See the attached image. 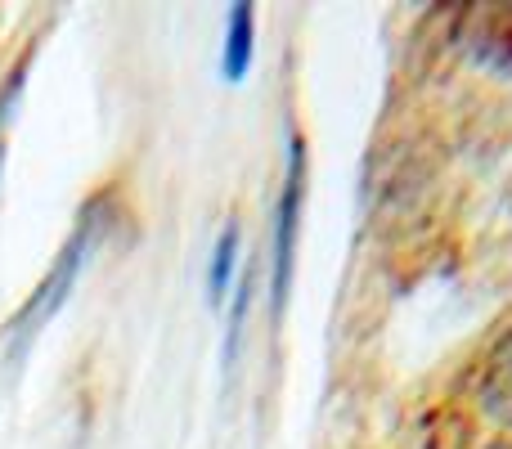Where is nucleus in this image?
<instances>
[{
	"mask_svg": "<svg viewBox=\"0 0 512 449\" xmlns=\"http://www.w3.org/2000/svg\"><path fill=\"white\" fill-rule=\"evenodd\" d=\"M99 238H104V203H95V207H86V212H81V221H77V229H72L68 243H63V252L54 256L50 270L41 274V283L32 288V297L18 306L14 324H9V333H5L9 337V351H23V346L32 342V337L63 310V301H68L72 288H77L81 270H86L90 256H95Z\"/></svg>",
	"mask_w": 512,
	"mask_h": 449,
	"instance_id": "nucleus-1",
	"label": "nucleus"
},
{
	"mask_svg": "<svg viewBox=\"0 0 512 449\" xmlns=\"http://www.w3.org/2000/svg\"><path fill=\"white\" fill-rule=\"evenodd\" d=\"M301 212H306V140L288 135V171H283L279 207H274V252H270V297L279 315L292 297V274H297Z\"/></svg>",
	"mask_w": 512,
	"mask_h": 449,
	"instance_id": "nucleus-2",
	"label": "nucleus"
},
{
	"mask_svg": "<svg viewBox=\"0 0 512 449\" xmlns=\"http://www.w3.org/2000/svg\"><path fill=\"white\" fill-rule=\"evenodd\" d=\"M477 409L495 427H512V324L490 342L477 369Z\"/></svg>",
	"mask_w": 512,
	"mask_h": 449,
	"instance_id": "nucleus-3",
	"label": "nucleus"
},
{
	"mask_svg": "<svg viewBox=\"0 0 512 449\" xmlns=\"http://www.w3.org/2000/svg\"><path fill=\"white\" fill-rule=\"evenodd\" d=\"M252 32H256V14L248 0L230 5V23H225V54H221V77L230 86H239L252 68Z\"/></svg>",
	"mask_w": 512,
	"mask_h": 449,
	"instance_id": "nucleus-4",
	"label": "nucleus"
},
{
	"mask_svg": "<svg viewBox=\"0 0 512 449\" xmlns=\"http://www.w3.org/2000/svg\"><path fill=\"white\" fill-rule=\"evenodd\" d=\"M234 270H239V221L225 225L212 247V270H207V301H212V306L225 301V292H230V283H234Z\"/></svg>",
	"mask_w": 512,
	"mask_h": 449,
	"instance_id": "nucleus-5",
	"label": "nucleus"
},
{
	"mask_svg": "<svg viewBox=\"0 0 512 449\" xmlns=\"http://www.w3.org/2000/svg\"><path fill=\"white\" fill-rule=\"evenodd\" d=\"M27 68H32V54H23V63H14L9 77L0 81V176H5V158H9V131L18 122V104H23L27 90Z\"/></svg>",
	"mask_w": 512,
	"mask_h": 449,
	"instance_id": "nucleus-6",
	"label": "nucleus"
},
{
	"mask_svg": "<svg viewBox=\"0 0 512 449\" xmlns=\"http://www.w3.org/2000/svg\"><path fill=\"white\" fill-rule=\"evenodd\" d=\"M248 306H252V270L239 274V292H234V315H230V328H225V369H234L239 360V346H243V324H248Z\"/></svg>",
	"mask_w": 512,
	"mask_h": 449,
	"instance_id": "nucleus-7",
	"label": "nucleus"
},
{
	"mask_svg": "<svg viewBox=\"0 0 512 449\" xmlns=\"http://www.w3.org/2000/svg\"><path fill=\"white\" fill-rule=\"evenodd\" d=\"M477 449H512V441L508 436H490V441H481Z\"/></svg>",
	"mask_w": 512,
	"mask_h": 449,
	"instance_id": "nucleus-8",
	"label": "nucleus"
}]
</instances>
